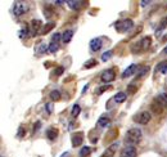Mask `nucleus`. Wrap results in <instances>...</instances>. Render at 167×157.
<instances>
[{
  "label": "nucleus",
  "mask_w": 167,
  "mask_h": 157,
  "mask_svg": "<svg viewBox=\"0 0 167 157\" xmlns=\"http://www.w3.org/2000/svg\"><path fill=\"white\" fill-rule=\"evenodd\" d=\"M143 138V133L140 129H130L125 137V142L127 143V146H135V144H139L140 140Z\"/></svg>",
  "instance_id": "1"
},
{
  "label": "nucleus",
  "mask_w": 167,
  "mask_h": 157,
  "mask_svg": "<svg viewBox=\"0 0 167 157\" xmlns=\"http://www.w3.org/2000/svg\"><path fill=\"white\" fill-rule=\"evenodd\" d=\"M133 26H134V22H133V19H130V18L117 21V22L114 23L116 31H117V32H121V34L130 31V30H131V28H133Z\"/></svg>",
  "instance_id": "2"
},
{
  "label": "nucleus",
  "mask_w": 167,
  "mask_h": 157,
  "mask_svg": "<svg viewBox=\"0 0 167 157\" xmlns=\"http://www.w3.org/2000/svg\"><path fill=\"white\" fill-rule=\"evenodd\" d=\"M150 45H152V38L150 36H145L144 39H141L139 42H136V44L133 46V50H134V53L147 52L148 49L150 48Z\"/></svg>",
  "instance_id": "3"
},
{
  "label": "nucleus",
  "mask_w": 167,
  "mask_h": 157,
  "mask_svg": "<svg viewBox=\"0 0 167 157\" xmlns=\"http://www.w3.org/2000/svg\"><path fill=\"white\" fill-rule=\"evenodd\" d=\"M28 12V4L25 2H16L13 5V13L17 17H21Z\"/></svg>",
  "instance_id": "4"
},
{
  "label": "nucleus",
  "mask_w": 167,
  "mask_h": 157,
  "mask_svg": "<svg viewBox=\"0 0 167 157\" xmlns=\"http://www.w3.org/2000/svg\"><path fill=\"white\" fill-rule=\"evenodd\" d=\"M134 120L140 125H147L150 121V113L147 112V111H143L140 113H137V115L134 117Z\"/></svg>",
  "instance_id": "5"
},
{
  "label": "nucleus",
  "mask_w": 167,
  "mask_h": 157,
  "mask_svg": "<svg viewBox=\"0 0 167 157\" xmlns=\"http://www.w3.org/2000/svg\"><path fill=\"white\" fill-rule=\"evenodd\" d=\"M100 78H101V81L105 83V84L112 83L114 78H116V72H114V70H105V71H103V74H101Z\"/></svg>",
  "instance_id": "6"
},
{
  "label": "nucleus",
  "mask_w": 167,
  "mask_h": 157,
  "mask_svg": "<svg viewBox=\"0 0 167 157\" xmlns=\"http://www.w3.org/2000/svg\"><path fill=\"white\" fill-rule=\"evenodd\" d=\"M136 155L137 151L134 146H126L121 152V157H136Z\"/></svg>",
  "instance_id": "7"
},
{
  "label": "nucleus",
  "mask_w": 167,
  "mask_h": 157,
  "mask_svg": "<svg viewBox=\"0 0 167 157\" xmlns=\"http://www.w3.org/2000/svg\"><path fill=\"white\" fill-rule=\"evenodd\" d=\"M163 110H165V107L159 103V102H157L156 99L153 102H152V104H150V111L154 113V115H157V116H159V115H162L163 113Z\"/></svg>",
  "instance_id": "8"
},
{
  "label": "nucleus",
  "mask_w": 167,
  "mask_h": 157,
  "mask_svg": "<svg viewBox=\"0 0 167 157\" xmlns=\"http://www.w3.org/2000/svg\"><path fill=\"white\" fill-rule=\"evenodd\" d=\"M41 26H42V22L40 19H32V22H31V35L32 36L38 35V32L40 34L41 28H42Z\"/></svg>",
  "instance_id": "9"
},
{
  "label": "nucleus",
  "mask_w": 167,
  "mask_h": 157,
  "mask_svg": "<svg viewBox=\"0 0 167 157\" xmlns=\"http://www.w3.org/2000/svg\"><path fill=\"white\" fill-rule=\"evenodd\" d=\"M117 149H118V143H113L112 146H109V148H107V149H105L104 153L101 155L100 157H113Z\"/></svg>",
  "instance_id": "10"
},
{
  "label": "nucleus",
  "mask_w": 167,
  "mask_h": 157,
  "mask_svg": "<svg viewBox=\"0 0 167 157\" xmlns=\"http://www.w3.org/2000/svg\"><path fill=\"white\" fill-rule=\"evenodd\" d=\"M84 142V134L82 133H76L72 135V146L74 147H78L81 146Z\"/></svg>",
  "instance_id": "11"
},
{
  "label": "nucleus",
  "mask_w": 167,
  "mask_h": 157,
  "mask_svg": "<svg viewBox=\"0 0 167 157\" xmlns=\"http://www.w3.org/2000/svg\"><path fill=\"white\" fill-rule=\"evenodd\" d=\"M101 48V40L100 39H93L90 41V49L91 52H98Z\"/></svg>",
  "instance_id": "12"
},
{
  "label": "nucleus",
  "mask_w": 167,
  "mask_h": 157,
  "mask_svg": "<svg viewBox=\"0 0 167 157\" xmlns=\"http://www.w3.org/2000/svg\"><path fill=\"white\" fill-rule=\"evenodd\" d=\"M136 68H137V66L136 65H131V66H129L125 71H123V74H122V77L125 78V77H129V76H131V75H134L135 72H136Z\"/></svg>",
  "instance_id": "13"
},
{
  "label": "nucleus",
  "mask_w": 167,
  "mask_h": 157,
  "mask_svg": "<svg viewBox=\"0 0 167 157\" xmlns=\"http://www.w3.org/2000/svg\"><path fill=\"white\" fill-rule=\"evenodd\" d=\"M74 34H75L74 30L64 31V34L62 35V41H63V42H70V41L72 40V38H74Z\"/></svg>",
  "instance_id": "14"
},
{
  "label": "nucleus",
  "mask_w": 167,
  "mask_h": 157,
  "mask_svg": "<svg viewBox=\"0 0 167 157\" xmlns=\"http://www.w3.org/2000/svg\"><path fill=\"white\" fill-rule=\"evenodd\" d=\"M28 36H30V27H28V25H23L22 28H21V31H19V38L26 39Z\"/></svg>",
  "instance_id": "15"
},
{
  "label": "nucleus",
  "mask_w": 167,
  "mask_h": 157,
  "mask_svg": "<svg viewBox=\"0 0 167 157\" xmlns=\"http://www.w3.org/2000/svg\"><path fill=\"white\" fill-rule=\"evenodd\" d=\"M67 5L74 10H80L81 6L85 5V3L84 2H67Z\"/></svg>",
  "instance_id": "16"
},
{
  "label": "nucleus",
  "mask_w": 167,
  "mask_h": 157,
  "mask_svg": "<svg viewBox=\"0 0 167 157\" xmlns=\"http://www.w3.org/2000/svg\"><path fill=\"white\" fill-rule=\"evenodd\" d=\"M54 27H55V23H54V22H48V23H46L44 27L41 28L40 34H41V35H46L48 32H50V31H52Z\"/></svg>",
  "instance_id": "17"
},
{
  "label": "nucleus",
  "mask_w": 167,
  "mask_h": 157,
  "mask_svg": "<svg viewBox=\"0 0 167 157\" xmlns=\"http://www.w3.org/2000/svg\"><path fill=\"white\" fill-rule=\"evenodd\" d=\"M156 101L159 102L163 107H167V94H166V93H161V94H158L156 97Z\"/></svg>",
  "instance_id": "18"
},
{
  "label": "nucleus",
  "mask_w": 167,
  "mask_h": 157,
  "mask_svg": "<svg viewBox=\"0 0 167 157\" xmlns=\"http://www.w3.org/2000/svg\"><path fill=\"white\" fill-rule=\"evenodd\" d=\"M46 137L50 140H54L58 137V129H55V127H50V129L46 131Z\"/></svg>",
  "instance_id": "19"
},
{
  "label": "nucleus",
  "mask_w": 167,
  "mask_h": 157,
  "mask_svg": "<svg viewBox=\"0 0 167 157\" xmlns=\"http://www.w3.org/2000/svg\"><path fill=\"white\" fill-rule=\"evenodd\" d=\"M113 101L116 102V103H122V102H125L126 101V94L125 93H117L114 97H113Z\"/></svg>",
  "instance_id": "20"
},
{
  "label": "nucleus",
  "mask_w": 167,
  "mask_h": 157,
  "mask_svg": "<svg viewBox=\"0 0 167 157\" xmlns=\"http://www.w3.org/2000/svg\"><path fill=\"white\" fill-rule=\"evenodd\" d=\"M109 124H111V120L108 119V117H105V116H101V117L98 120V125H99L100 127L109 126Z\"/></svg>",
  "instance_id": "21"
},
{
  "label": "nucleus",
  "mask_w": 167,
  "mask_h": 157,
  "mask_svg": "<svg viewBox=\"0 0 167 157\" xmlns=\"http://www.w3.org/2000/svg\"><path fill=\"white\" fill-rule=\"evenodd\" d=\"M50 99L54 102H58L61 99V91L59 90H53V91H50V94H49Z\"/></svg>",
  "instance_id": "22"
},
{
  "label": "nucleus",
  "mask_w": 167,
  "mask_h": 157,
  "mask_svg": "<svg viewBox=\"0 0 167 157\" xmlns=\"http://www.w3.org/2000/svg\"><path fill=\"white\" fill-rule=\"evenodd\" d=\"M91 152V148L90 147H82L81 151H80V157H89Z\"/></svg>",
  "instance_id": "23"
},
{
  "label": "nucleus",
  "mask_w": 167,
  "mask_h": 157,
  "mask_svg": "<svg viewBox=\"0 0 167 157\" xmlns=\"http://www.w3.org/2000/svg\"><path fill=\"white\" fill-rule=\"evenodd\" d=\"M80 112H81V107H80L78 104H75L74 107H72L71 115H72V117H77L80 115Z\"/></svg>",
  "instance_id": "24"
},
{
  "label": "nucleus",
  "mask_w": 167,
  "mask_h": 157,
  "mask_svg": "<svg viewBox=\"0 0 167 157\" xmlns=\"http://www.w3.org/2000/svg\"><path fill=\"white\" fill-rule=\"evenodd\" d=\"M58 49H59V44H57V42H50L49 46H48V50L50 53H55Z\"/></svg>",
  "instance_id": "25"
},
{
  "label": "nucleus",
  "mask_w": 167,
  "mask_h": 157,
  "mask_svg": "<svg viewBox=\"0 0 167 157\" xmlns=\"http://www.w3.org/2000/svg\"><path fill=\"white\" fill-rule=\"evenodd\" d=\"M157 70H159L161 74H167V62H163V63H161V65H158Z\"/></svg>",
  "instance_id": "26"
},
{
  "label": "nucleus",
  "mask_w": 167,
  "mask_h": 157,
  "mask_svg": "<svg viewBox=\"0 0 167 157\" xmlns=\"http://www.w3.org/2000/svg\"><path fill=\"white\" fill-rule=\"evenodd\" d=\"M95 65H97V61H95V59H89V61L84 65V67H85V68H91V67H94Z\"/></svg>",
  "instance_id": "27"
},
{
  "label": "nucleus",
  "mask_w": 167,
  "mask_h": 157,
  "mask_svg": "<svg viewBox=\"0 0 167 157\" xmlns=\"http://www.w3.org/2000/svg\"><path fill=\"white\" fill-rule=\"evenodd\" d=\"M165 27H167V17L166 18H163L162 19V22L159 23V26H158V31H157V34H159V31H162Z\"/></svg>",
  "instance_id": "28"
},
{
  "label": "nucleus",
  "mask_w": 167,
  "mask_h": 157,
  "mask_svg": "<svg viewBox=\"0 0 167 157\" xmlns=\"http://www.w3.org/2000/svg\"><path fill=\"white\" fill-rule=\"evenodd\" d=\"M63 72H64V68H63L62 66H59V67H57V68L54 70L53 76H61V75H63Z\"/></svg>",
  "instance_id": "29"
},
{
  "label": "nucleus",
  "mask_w": 167,
  "mask_h": 157,
  "mask_svg": "<svg viewBox=\"0 0 167 157\" xmlns=\"http://www.w3.org/2000/svg\"><path fill=\"white\" fill-rule=\"evenodd\" d=\"M149 70H150V68H149L148 66H147V67H144V68L141 70V72H140L139 75H137V76H136V80H137V78H141V77H144L145 75H147V74H148V71H149Z\"/></svg>",
  "instance_id": "30"
},
{
  "label": "nucleus",
  "mask_w": 167,
  "mask_h": 157,
  "mask_svg": "<svg viewBox=\"0 0 167 157\" xmlns=\"http://www.w3.org/2000/svg\"><path fill=\"white\" fill-rule=\"evenodd\" d=\"M62 39V35L59 32H57L53 35V38H52V42H57V44H59V40Z\"/></svg>",
  "instance_id": "31"
},
{
  "label": "nucleus",
  "mask_w": 167,
  "mask_h": 157,
  "mask_svg": "<svg viewBox=\"0 0 167 157\" xmlns=\"http://www.w3.org/2000/svg\"><path fill=\"white\" fill-rule=\"evenodd\" d=\"M127 91H129V94H135V93L137 91V87H136V85H129Z\"/></svg>",
  "instance_id": "32"
},
{
  "label": "nucleus",
  "mask_w": 167,
  "mask_h": 157,
  "mask_svg": "<svg viewBox=\"0 0 167 157\" xmlns=\"http://www.w3.org/2000/svg\"><path fill=\"white\" fill-rule=\"evenodd\" d=\"M108 89H111V85H105V87H103V88H99L97 90V94H103V93L105 90H108Z\"/></svg>",
  "instance_id": "33"
},
{
  "label": "nucleus",
  "mask_w": 167,
  "mask_h": 157,
  "mask_svg": "<svg viewBox=\"0 0 167 157\" xmlns=\"http://www.w3.org/2000/svg\"><path fill=\"white\" fill-rule=\"evenodd\" d=\"M25 134H26V129H25L23 126H21L19 129H18V134L17 135H18L19 138H22V137H25Z\"/></svg>",
  "instance_id": "34"
},
{
  "label": "nucleus",
  "mask_w": 167,
  "mask_h": 157,
  "mask_svg": "<svg viewBox=\"0 0 167 157\" xmlns=\"http://www.w3.org/2000/svg\"><path fill=\"white\" fill-rule=\"evenodd\" d=\"M52 13H53V10H52V8L50 6H48V8H45V10H44V14L48 17V18H50L52 17Z\"/></svg>",
  "instance_id": "35"
},
{
  "label": "nucleus",
  "mask_w": 167,
  "mask_h": 157,
  "mask_svg": "<svg viewBox=\"0 0 167 157\" xmlns=\"http://www.w3.org/2000/svg\"><path fill=\"white\" fill-rule=\"evenodd\" d=\"M111 57H112V52H105L101 55V61H107L108 58H111Z\"/></svg>",
  "instance_id": "36"
},
{
  "label": "nucleus",
  "mask_w": 167,
  "mask_h": 157,
  "mask_svg": "<svg viewBox=\"0 0 167 157\" xmlns=\"http://www.w3.org/2000/svg\"><path fill=\"white\" fill-rule=\"evenodd\" d=\"M45 108H46V111H49V115H50V113H52V110H53V104H52V103L46 104V106H45Z\"/></svg>",
  "instance_id": "37"
},
{
  "label": "nucleus",
  "mask_w": 167,
  "mask_h": 157,
  "mask_svg": "<svg viewBox=\"0 0 167 157\" xmlns=\"http://www.w3.org/2000/svg\"><path fill=\"white\" fill-rule=\"evenodd\" d=\"M40 126H41V124H40V123H36V124H35V126H34V131H36V129H39Z\"/></svg>",
  "instance_id": "38"
},
{
  "label": "nucleus",
  "mask_w": 167,
  "mask_h": 157,
  "mask_svg": "<svg viewBox=\"0 0 167 157\" xmlns=\"http://www.w3.org/2000/svg\"><path fill=\"white\" fill-rule=\"evenodd\" d=\"M149 3H150V2H141V5H143V6H145V5H148Z\"/></svg>",
  "instance_id": "39"
},
{
  "label": "nucleus",
  "mask_w": 167,
  "mask_h": 157,
  "mask_svg": "<svg viewBox=\"0 0 167 157\" xmlns=\"http://www.w3.org/2000/svg\"><path fill=\"white\" fill-rule=\"evenodd\" d=\"M163 53H165V54H167V46L163 49Z\"/></svg>",
  "instance_id": "40"
}]
</instances>
